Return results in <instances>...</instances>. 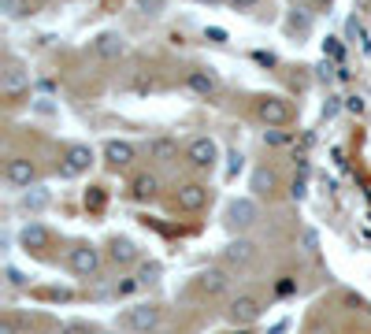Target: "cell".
<instances>
[{
    "label": "cell",
    "mask_w": 371,
    "mask_h": 334,
    "mask_svg": "<svg viewBox=\"0 0 371 334\" xmlns=\"http://www.w3.org/2000/svg\"><path fill=\"white\" fill-rule=\"evenodd\" d=\"M264 141H267V145H275V149H278V145H286V141H289V138H286V134H283V130H275V126H271V130L264 134Z\"/></svg>",
    "instance_id": "26"
},
{
    "label": "cell",
    "mask_w": 371,
    "mask_h": 334,
    "mask_svg": "<svg viewBox=\"0 0 371 334\" xmlns=\"http://www.w3.org/2000/svg\"><path fill=\"white\" fill-rule=\"evenodd\" d=\"M26 82H30V75H26L19 63H12V67H8V75H4V89H8V93H15V89H23Z\"/></svg>",
    "instance_id": "19"
},
{
    "label": "cell",
    "mask_w": 371,
    "mask_h": 334,
    "mask_svg": "<svg viewBox=\"0 0 371 334\" xmlns=\"http://www.w3.org/2000/svg\"><path fill=\"white\" fill-rule=\"evenodd\" d=\"M89 164H93V149H89V145H71L67 152H63L60 175L75 178V175H82V171H89Z\"/></svg>",
    "instance_id": "5"
},
{
    "label": "cell",
    "mask_w": 371,
    "mask_h": 334,
    "mask_svg": "<svg viewBox=\"0 0 371 334\" xmlns=\"http://www.w3.org/2000/svg\"><path fill=\"white\" fill-rule=\"evenodd\" d=\"M126 327L138 331V334L156 331L160 327V309H156V305H138V309H130V312H126Z\"/></svg>",
    "instance_id": "8"
},
{
    "label": "cell",
    "mask_w": 371,
    "mask_h": 334,
    "mask_svg": "<svg viewBox=\"0 0 371 334\" xmlns=\"http://www.w3.org/2000/svg\"><path fill=\"white\" fill-rule=\"evenodd\" d=\"M60 334H93V327H89V323L71 320V323H60Z\"/></svg>",
    "instance_id": "23"
},
{
    "label": "cell",
    "mask_w": 371,
    "mask_h": 334,
    "mask_svg": "<svg viewBox=\"0 0 371 334\" xmlns=\"http://www.w3.org/2000/svg\"><path fill=\"white\" fill-rule=\"evenodd\" d=\"M156 175H138L134 178V197H141V201H149V197H156Z\"/></svg>",
    "instance_id": "20"
},
{
    "label": "cell",
    "mask_w": 371,
    "mask_h": 334,
    "mask_svg": "<svg viewBox=\"0 0 371 334\" xmlns=\"http://www.w3.org/2000/svg\"><path fill=\"white\" fill-rule=\"evenodd\" d=\"M249 186H252V193H256V197H267V193H275L278 178H275V171H271V167H256V171H252V178H249Z\"/></svg>",
    "instance_id": "17"
},
{
    "label": "cell",
    "mask_w": 371,
    "mask_h": 334,
    "mask_svg": "<svg viewBox=\"0 0 371 334\" xmlns=\"http://www.w3.org/2000/svg\"><path fill=\"white\" fill-rule=\"evenodd\" d=\"M149 152H152V156H171V152H175V141H167V138H156V141L149 145Z\"/></svg>",
    "instance_id": "22"
},
{
    "label": "cell",
    "mask_w": 371,
    "mask_h": 334,
    "mask_svg": "<svg viewBox=\"0 0 371 334\" xmlns=\"http://www.w3.org/2000/svg\"><path fill=\"white\" fill-rule=\"evenodd\" d=\"M223 260H227L230 267H249L252 260H256V246H252L249 238H238V241H230V246L223 249Z\"/></svg>",
    "instance_id": "10"
},
{
    "label": "cell",
    "mask_w": 371,
    "mask_h": 334,
    "mask_svg": "<svg viewBox=\"0 0 371 334\" xmlns=\"http://www.w3.org/2000/svg\"><path fill=\"white\" fill-rule=\"evenodd\" d=\"M301 246H304V252H315V246H320L315 230H304V234H301Z\"/></svg>",
    "instance_id": "28"
},
{
    "label": "cell",
    "mask_w": 371,
    "mask_h": 334,
    "mask_svg": "<svg viewBox=\"0 0 371 334\" xmlns=\"http://www.w3.org/2000/svg\"><path fill=\"white\" fill-rule=\"evenodd\" d=\"M186 160L197 171H212L215 160H219V145H215V138H193L186 145Z\"/></svg>",
    "instance_id": "2"
},
{
    "label": "cell",
    "mask_w": 371,
    "mask_h": 334,
    "mask_svg": "<svg viewBox=\"0 0 371 334\" xmlns=\"http://www.w3.org/2000/svg\"><path fill=\"white\" fill-rule=\"evenodd\" d=\"M19 241L26 249H34V252H45L52 246V234H49V227H41V223H26L23 227V234H19Z\"/></svg>",
    "instance_id": "12"
},
{
    "label": "cell",
    "mask_w": 371,
    "mask_h": 334,
    "mask_svg": "<svg viewBox=\"0 0 371 334\" xmlns=\"http://www.w3.org/2000/svg\"><path fill=\"white\" fill-rule=\"evenodd\" d=\"M315 4H331V0H315Z\"/></svg>",
    "instance_id": "33"
},
{
    "label": "cell",
    "mask_w": 371,
    "mask_h": 334,
    "mask_svg": "<svg viewBox=\"0 0 371 334\" xmlns=\"http://www.w3.org/2000/svg\"><path fill=\"white\" fill-rule=\"evenodd\" d=\"M86 204H89V208H101V204H104V193H101V189H93V193H86Z\"/></svg>",
    "instance_id": "29"
},
{
    "label": "cell",
    "mask_w": 371,
    "mask_h": 334,
    "mask_svg": "<svg viewBox=\"0 0 371 334\" xmlns=\"http://www.w3.org/2000/svg\"><path fill=\"white\" fill-rule=\"evenodd\" d=\"M156 275H160V267H156V264H145V267H141V275H138V283L145 286V283H152Z\"/></svg>",
    "instance_id": "27"
},
{
    "label": "cell",
    "mask_w": 371,
    "mask_h": 334,
    "mask_svg": "<svg viewBox=\"0 0 371 334\" xmlns=\"http://www.w3.org/2000/svg\"><path fill=\"white\" fill-rule=\"evenodd\" d=\"M0 12L8 19H26V15H34V0H0Z\"/></svg>",
    "instance_id": "18"
},
{
    "label": "cell",
    "mask_w": 371,
    "mask_h": 334,
    "mask_svg": "<svg viewBox=\"0 0 371 334\" xmlns=\"http://www.w3.org/2000/svg\"><path fill=\"white\" fill-rule=\"evenodd\" d=\"M108 257H112V264L130 267L134 260H138V249H134V241H130V238H115V241H112V249H108Z\"/></svg>",
    "instance_id": "16"
},
{
    "label": "cell",
    "mask_w": 371,
    "mask_h": 334,
    "mask_svg": "<svg viewBox=\"0 0 371 334\" xmlns=\"http://www.w3.org/2000/svg\"><path fill=\"white\" fill-rule=\"evenodd\" d=\"M201 4H215V0H201Z\"/></svg>",
    "instance_id": "34"
},
{
    "label": "cell",
    "mask_w": 371,
    "mask_h": 334,
    "mask_svg": "<svg viewBox=\"0 0 371 334\" xmlns=\"http://www.w3.org/2000/svg\"><path fill=\"white\" fill-rule=\"evenodd\" d=\"M175 204H178L182 212H201L204 204H208V186H204V182H186V186H178Z\"/></svg>",
    "instance_id": "6"
},
{
    "label": "cell",
    "mask_w": 371,
    "mask_h": 334,
    "mask_svg": "<svg viewBox=\"0 0 371 334\" xmlns=\"http://www.w3.org/2000/svg\"><path fill=\"white\" fill-rule=\"evenodd\" d=\"M67 267H71L75 275L93 278L97 272H101V252H97L93 246H71V249H67Z\"/></svg>",
    "instance_id": "1"
},
{
    "label": "cell",
    "mask_w": 371,
    "mask_h": 334,
    "mask_svg": "<svg viewBox=\"0 0 371 334\" xmlns=\"http://www.w3.org/2000/svg\"><path fill=\"white\" fill-rule=\"evenodd\" d=\"M4 278H8V286H15V290H19V286H26V275L19 272V267H12V264L4 267Z\"/></svg>",
    "instance_id": "24"
},
{
    "label": "cell",
    "mask_w": 371,
    "mask_h": 334,
    "mask_svg": "<svg viewBox=\"0 0 371 334\" xmlns=\"http://www.w3.org/2000/svg\"><path fill=\"white\" fill-rule=\"evenodd\" d=\"M260 320V301L256 297H238V301H230V323H238V327H249V323Z\"/></svg>",
    "instance_id": "9"
},
{
    "label": "cell",
    "mask_w": 371,
    "mask_h": 334,
    "mask_svg": "<svg viewBox=\"0 0 371 334\" xmlns=\"http://www.w3.org/2000/svg\"><path fill=\"white\" fill-rule=\"evenodd\" d=\"M256 115H260L267 126H286L294 112H289V104L283 101V97H264V101L256 104Z\"/></svg>",
    "instance_id": "7"
},
{
    "label": "cell",
    "mask_w": 371,
    "mask_h": 334,
    "mask_svg": "<svg viewBox=\"0 0 371 334\" xmlns=\"http://www.w3.org/2000/svg\"><path fill=\"white\" fill-rule=\"evenodd\" d=\"M201 290H204L208 297H223V294L230 290L227 272H223V267H208V272L201 275Z\"/></svg>",
    "instance_id": "13"
},
{
    "label": "cell",
    "mask_w": 371,
    "mask_h": 334,
    "mask_svg": "<svg viewBox=\"0 0 371 334\" xmlns=\"http://www.w3.org/2000/svg\"><path fill=\"white\" fill-rule=\"evenodd\" d=\"M230 4H234V8H256L260 0H230Z\"/></svg>",
    "instance_id": "31"
},
{
    "label": "cell",
    "mask_w": 371,
    "mask_h": 334,
    "mask_svg": "<svg viewBox=\"0 0 371 334\" xmlns=\"http://www.w3.org/2000/svg\"><path fill=\"white\" fill-rule=\"evenodd\" d=\"M138 8L145 15H160V12H164V0H138Z\"/></svg>",
    "instance_id": "25"
},
{
    "label": "cell",
    "mask_w": 371,
    "mask_h": 334,
    "mask_svg": "<svg viewBox=\"0 0 371 334\" xmlns=\"http://www.w3.org/2000/svg\"><path fill=\"white\" fill-rule=\"evenodd\" d=\"M4 178L12 186H19V189H30L34 182H38V167H34V160H26V156H12L4 164Z\"/></svg>",
    "instance_id": "3"
},
{
    "label": "cell",
    "mask_w": 371,
    "mask_h": 334,
    "mask_svg": "<svg viewBox=\"0 0 371 334\" xmlns=\"http://www.w3.org/2000/svg\"><path fill=\"white\" fill-rule=\"evenodd\" d=\"M0 334H15V323H12V320H4V323H0Z\"/></svg>",
    "instance_id": "32"
},
{
    "label": "cell",
    "mask_w": 371,
    "mask_h": 334,
    "mask_svg": "<svg viewBox=\"0 0 371 334\" xmlns=\"http://www.w3.org/2000/svg\"><path fill=\"white\" fill-rule=\"evenodd\" d=\"M93 49H97V56H104V60H119L126 52V41L119 34H101V38L93 41Z\"/></svg>",
    "instance_id": "15"
},
{
    "label": "cell",
    "mask_w": 371,
    "mask_h": 334,
    "mask_svg": "<svg viewBox=\"0 0 371 334\" xmlns=\"http://www.w3.org/2000/svg\"><path fill=\"white\" fill-rule=\"evenodd\" d=\"M23 204L38 212V208H45V204H49V193H45V189H30V193L23 197Z\"/></svg>",
    "instance_id": "21"
},
{
    "label": "cell",
    "mask_w": 371,
    "mask_h": 334,
    "mask_svg": "<svg viewBox=\"0 0 371 334\" xmlns=\"http://www.w3.org/2000/svg\"><path fill=\"white\" fill-rule=\"evenodd\" d=\"M134 156H138V152H134L130 141H108V145H104V160L112 167H126Z\"/></svg>",
    "instance_id": "14"
},
{
    "label": "cell",
    "mask_w": 371,
    "mask_h": 334,
    "mask_svg": "<svg viewBox=\"0 0 371 334\" xmlns=\"http://www.w3.org/2000/svg\"><path fill=\"white\" fill-rule=\"evenodd\" d=\"M346 108H349L352 115H360V112H364V101H360V97H349V104H346Z\"/></svg>",
    "instance_id": "30"
},
{
    "label": "cell",
    "mask_w": 371,
    "mask_h": 334,
    "mask_svg": "<svg viewBox=\"0 0 371 334\" xmlns=\"http://www.w3.org/2000/svg\"><path fill=\"white\" fill-rule=\"evenodd\" d=\"M186 86L193 89L197 97H212L215 89H219V78H215L212 71H204V67H193V71L186 75Z\"/></svg>",
    "instance_id": "11"
},
{
    "label": "cell",
    "mask_w": 371,
    "mask_h": 334,
    "mask_svg": "<svg viewBox=\"0 0 371 334\" xmlns=\"http://www.w3.org/2000/svg\"><path fill=\"white\" fill-rule=\"evenodd\" d=\"M256 219H260L256 201H249V197H238V201H230V208H227V223H230L234 230H249Z\"/></svg>",
    "instance_id": "4"
}]
</instances>
